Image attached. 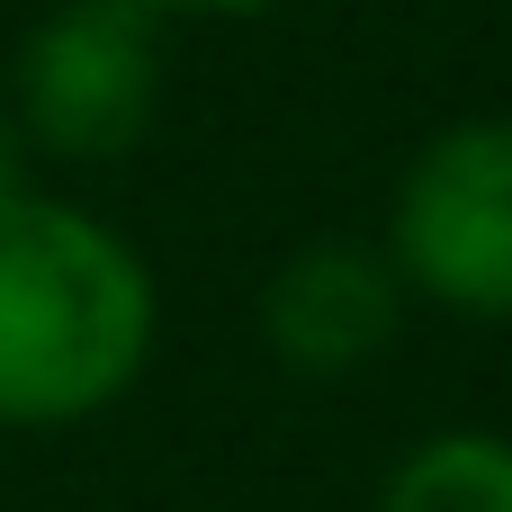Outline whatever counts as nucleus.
<instances>
[{"instance_id": "nucleus-4", "label": "nucleus", "mask_w": 512, "mask_h": 512, "mask_svg": "<svg viewBox=\"0 0 512 512\" xmlns=\"http://www.w3.org/2000/svg\"><path fill=\"white\" fill-rule=\"evenodd\" d=\"M405 324V279L387 252L360 243H306L261 288V333L297 378H351L369 369Z\"/></svg>"}, {"instance_id": "nucleus-1", "label": "nucleus", "mask_w": 512, "mask_h": 512, "mask_svg": "<svg viewBox=\"0 0 512 512\" xmlns=\"http://www.w3.org/2000/svg\"><path fill=\"white\" fill-rule=\"evenodd\" d=\"M153 360V270L99 216L0 189V432L108 414Z\"/></svg>"}, {"instance_id": "nucleus-7", "label": "nucleus", "mask_w": 512, "mask_h": 512, "mask_svg": "<svg viewBox=\"0 0 512 512\" xmlns=\"http://www.w3.org/2000/svg\"><path fill=\"white\" fill-rule=\"evenodd\" d=\"M18 180V117H9V90H0V189Z\"/></svg>"}, {"instance_id": "nucleus-3", "label": "nucleus", "mask_w": 512, "mask_h": 512, "mask_svg": "<svg viewBox=\"0 0 512 512\" xmlns=\"http://www.w3.org/2000/svg\"><path fill=\"white\" fill-rule=\"evenodd\" d=\"M387 261L432 306L512 324V117L441 126L405 162Z\"/></svg>"}, {"instance_id": "nucleus-5", "label": "nucleus", "mask_w": 512, "mask_h": 512, "mask_svg": "<svg viewBox=\"0 0 512 512\" xmlns=\"http://www.w3.org/2000/svg\"><path fill=\"white\" fill-rule=\"evenodd\" d=\"M378 512H512V441L504 432H441L378 486Z\"/></svg>"}, {"instance_id": "nucleus-2", "label": "nucleus", "mask_w": 512, "mask_h": 512, "mask_svg": "<svg viewBox=\"0 0 512 512\" xmlns=\"http://www.w3.org/2000/svg\"><path fill=\"white\" fill-rule=\"evenodd\" d=\"M153 99H162V18L144 0H54L9 63L18 135L63 162H117L126 144H144Z\"/></svg>"}, {"instance_id": "nucleus-6", "label": "nucleus", "mask_w": 512, "mask_h": 512, "mask_svg": "<svg viewBox=\"0 0 512 512\" xmlns=\"http://www.w3.org/2000/svg\"><path fill=\"white\" fill-rule=\"evenodd\" d=\"M153 18H261V9H279V0H144Z\"/></svg>"}]
</instances>
